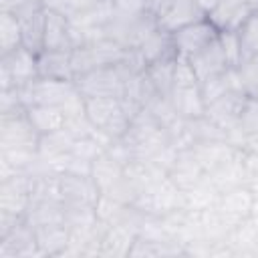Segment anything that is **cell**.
<instances>
[{
  "mask_svg": "<svg viewBox=\"0 0 258 258\" xmlns=\"http://www.w3.org/2000/svg\"><path fill=\"white\" fill-rule=\"evenodd\" d=\"M85 115L97 131L113 141L121 139L131 127V117L117 97H85Z\"/></svg>",
  "mask_w": 258,
  "mask_h": 258,
  "instance_id": "obj_1",
  "label": "cell"
},
{
  "mask_svg": "<svg viewBox=\"0 0 258 258\" xmlns=\"http://www.w3.org/2000/svg\"><path fill=\"white\" fill-rule=\"evenodd\" d=\"M129 75L121 64L97 67L75 79V85L83 97H117L125 95V85Z\"/></svg>",
  "mask_w": 258,
  "mask_h": 258,
  "instance_id": "obj_2",
  "label": "cell"
},
{
  "mask_svg": "<svg viewBox=\"0 0 258 258\" xmlns=\"http://www.w3.org/2000/svg\"><path fill=\"white\" fill-rule=\"evenodd\" d=\"M16 91H18L24 107H30V105L62 107L79 89H77L75 81H54V79L36 77L34 81H30L22 87H16Z\"/></svg>",
  "mask_w": 258,
  "mask_h": 258,
  "instance_id": "obj_3",
  "label": "cell"
},
{
  "mask_svg": "<svg viewBox=\"0 0 258 258\" xmlns=\"http://www.w3.org/2000/svg\"><path fill=\"white\" fill-rule=\"evenodd\" d=\"M40 133L30 123L26 109L0 115V149L38 151Z\"/></svg>",
  "mask_w": 258,
  "mask_h": 258,
  "instance_id": "obj_4",
  "label": "cell"
},
{
  "mask_svg": "<svg viewBox=\"0 0 258 258\" xmlns=\"http://www.w3.org/2000/svg\"><path fill=\"white\" fill-rule=\"evenodd\" d=\"M38 77V54L24 46L0 56V89L22 87Z\"/></svg>",
  "mask_w": 258,
  "mask_h": 258,
  "instance_id": "obj_5",
  "label": "cell"
},
{
  "mask_svg": "<svg viewBox=\"0 0 258 258\" xmlns=\"http://www.w3.org/2000/svg\"><path fill=\"white\" fill-rule=\"evenodd\" d=\"M20 22L22 32V46L28 48L34 54H40L44 50V24H46V6L42 0H30L14 10Z\"/></svg>",
  "mask_w": 258,
  "mask_h": 258,
  "instance_id": "obj_6",
  "label": "cell"
},
{
  "mask_svg": "<svg viewBox=\"0 0 258 258\" xmlns=\"http://www.w3.org/2000/svg\"><path fill=\"white\" fill-rule=\"evenodd\" d=\"M171 36H173V44H175L177 56L189 58V56L198 54L200 50H204L208 44H212L220 36V30L206 16L202 20H196V22L175 30Z\"/></svg>",
  "mask_w": 258,
  "mask_h": 258,
  "instance_id": "obj_7",
  "label": "cell"
},
{
  "mask_svg": "<svg viewBox=\"0 0 258 258\" xmlns=\"http://www.w3.org/2000/svg\"><path fill=\"white\" fill-rule=\"evenodd\" d=\"M153 16H155L157 28L173 34L175 30L206 18L208 14L200 8L196 0H163Z\"/></svg>",
  "mask_w": 258,
  "mask_h": 258,
  "instance_id": "obj_8",
  "label": "cell"
},
{
  "mask_svg": "<svg viewBox=\"0 0 258 258\" xmlns=\"http://www.w3.org/2000/svg\"><path fill=\"white\" fill-rule=\"evenodd\" d=\"M246 101H248V97H246L244 91H232V93L208 103L204 115L228 133L230 129L238 127V121H240V115L244 111Z\"/></svg>",
  "mask_w": 258,
  "mask_h": 258,
  "instance_id": "obj_9",
  "label": "cell"
},
{
  "mask_svg": "<svg viewBox=\"0 0 258 258\" xmlns=\"http://www.w3.org/2000/svg\"><path fill=\"white\" fill-rule=\"evenodd\" d=\"M58 185H60V196L64 204H83V206H95L101 187L93 179V175H83V173H58Z\"/></svg>",
  "mask_w": 258,
  "mask_h": 258,
  "instance_id": "obj_10",
  "label": "cell"
},
{
  "mask_svg": "<svg viewBox=\"0 0 258 258\" xmlns=\"http://www.w3.org/2000/svg\"><path fill=\"white\" fill-rule=\"evenodd\" d=\"M252 202H254V191L248 185L242 183V185H236V187H230V189L222 191L220 198H218L216 210L234 228L242 220L250 218Z\"/></svg>",
  "mask_w": 258,
  "mask_h": 258,
  "instance_id": "obj_11",
  "label": "cell"
},
{
  "mask_svg": "<svg viewBox=\"0 0 258 258\" xmlns=\"http://www.w3.org/2000/svg\"><path fill=\"white\" fill-rule=\"evenodd\" d=\"M252 12L256 10L248 0H220L208 12V18L220 32H236Z\"/></svg>",
  "mask_w": 258,
  "mask_h": 258,
  "instance_id": "obj_12",
  "label": "cell"
},
{
  "mask_svg": "<svg viewBox=\"0 0 258 258\" xmlns=\"http://www.w3.org/2000/svg\"><path fill=\"white\" fill-rule=\"evenodd\" d=\"M187 60H189V64H191V69H194V73H196L200 83H204V81H208V79L232 69V64H230V60L226 56V50H224V46L220 42V36L212 44H208L204 50H200L198 54L189 56Z\"/></svg>",
  "mask_w": 258,
  "mask_h": 258,
  "instance_id": "obj_13",
  "label": "cell"
},
{
  "mask_svg": "<svg viewBox=\"0 0 258 258\" xmlns=\"http://www.w3.org/2000/svg\"><path fill=\"white\" fill-rule=\"evenodd\" d=\"M32 254L40 256V250L36 244V232L26 220L20 222L12 232L0 238L2 258H22V256H32Z\"/></svg>",
  "mask_w": 258,
  "mask_h": 258,
  "instance_id": "obj_14",
  "label": "cell"
},
{
  "mask_svg": "<svg viewBox=\"0 0 258 258\" xmlns=\"http://www.w3.org/2000/svg\"><path fill=\"white\" fill-rule=\"evenodd\" d=\"M73 24L71 18L58 10L46 8V24H44V50H73Z\"/></svg>",
  "mask_w": 258,
  "mask_h": 258,
  "instance_id": "obj_15",
  "label": "cell"
},
{
  "mask_svg": "<svg viewBox=\"0 0 258 258\" xmlns=\"http://www.w3.org/2000/svg\"><path fill=\"white\" fill-rule=\"evenodd\" d=\"M167 177L181 191H187L206 177V169L200 165V161L196 159L191 149H179L169 171H167Z\"/></svg>",
  "mask_w": 258,
  "mask_h": 258,
  "instance_id": "obj_16",
  "label": "cell"
},
{
  "mask_svg": "<svg viewBox=\"0 0 258 258\" xmlns=\"http://www.w3.org/2000/svg\"><path fill=\"white\" fill-rule=\"evenodd\" d=\"M38 77L54 81H75L71 50H42L38 54Z\"/></svg>",
  "mask_w": 258,
  "mask_h": 258,
  "instance_id": "obj_17",
  "label": "cell"
},
{
  "mask_svg": "<svg viewBox=\"0 0 258 258\" xmlns=\"http://www.w3.org/2000/svg\"><path fill=\"white\" fill-rule=\"evenodd\" d=\"M137 238V232L125 224H111L107 226L103 240H101V254L103 256H129L131 246Z\"/></svg>",
  "mask_w": 258,
  "mask_h": 258,
  "instance_id": "obj_18",
  "label": "cell"
},
{
  "mask_svg": "<svg viewBox=\"0 0 258 258\" xmlns=\"http://www.w3.org/2000/svg\"><path fill=\"white\" fill-rule=\"evenodd\" d=\"M139 52L143 54L147 64L159 62V60H167V58H175V44H173V36L161 28H155L139 46Z\"/></svg>",
  "mask_w": 258,
  "mask_h": 258,
  "instance_id": "obj_19",
  "label": "cell"
},
{
  "mask_svg": "<svg viewBox=\"0 0 258 258\" xmlns=\"http://www.w3.org/2000/svg\"><path fill=\"white\" fill-rule=\"evenodd\" d=\"M34 232H36V244H38L40 256L64 254L69 240H71V230L64 224L38 226V228H34Z\"/></svg>",
  "mask_w": 258,
  "mask_h": 258,
  "instance_id": "obj_20",
  "label": "cell"
},
{
  "mask_svg": "<svg viewBox=\"0 0 258 258\" xmlns=\"http://www.w3.org/2000/svg\"><path fill=\"white\" fill-rule=\"evenodd\" d=\"M169 101L181 119H196L206 113V103L202 99L200 87H179L171 89Z\"/></svg>",
  "mask_w": 258,
  "mask_h": 258,
  "instance_id": "obj_21",
  "label": "cell"
},
{
  "mask_svg": "<svg viewBox=\"0 0 258 258\" xmlns=\"http://www.w3.org/2000/svg\"><path fill=\"white\" fill-rule=\"evenodd\" d=\"M232 91H244L236 67H232V69H228V71H224V73L200 83V93H202V99H204L206 105L216 101V99H220V97H224V95H228V93H232Z\"/></svg>",
  "mask_w": 258,
  "mask_h": 258,
  "instance_id": "obj_22",
  "label": "cell"
},
{
  "mask_svg": "<svg viewBox=\"0 0 258 258\" xmlns=\"http://www.w3.org/2000/svg\"><path fill=\"white\" fill-rule=\"evenodd\" d=\"M26 115L40 135L58 131L67 125V117L56 105H30L26 107Z\"/></svg>",
  "mask_w": 258,
  "mask_h": 258,
  "instance_id": "obj_23",
  "label": "cell"
},
{
  "mask_svg": "<svg viewBox=\"0 0 258 258\" xmlns=\"http://www.w3.org/2000/svg\"><path fill=\"white\" fill-rule=\"evenodd\" d=\"M22 46L20 22L14 12L0 10V56Z\"/></svg>",
  "mask_w": 258,
  "mask_h": 258,
  "instance_id": "obj_24",
  "label": "cell"
},
{
  "mask_svg": "<svg viewBox=\"0 0 258 258\" xmlns=\"http://www.w3.org/2000/svg\"><path fill=\"white\" fill-rule=\"evenodd\" d=\"M240 42V62L258 56V10L252 12L246 22L236 30Z\"/></svg>",
  "mask_w": 258,
  "mask_h": 258,
  "instance_id": "obj_25",
  "label": "cell"
},
{
  "mask_svg": "<svg viewBox=\"0 0 258 258\" xmlns=\"http://www.w3.org/2000/svg\"><path fill=\"white\" fill-rule=\"evenodd\" d=\"M236 69H238L240 83H242V89H244L246 97L258 101V56L240 62Z\"/></svg>",
  "mask_w": 258,
  "mask_h": 258,
  "instance_id": "obj_26",
  "label": "cell"
},
{
  "mask_svg": "<svg viewBox=\"0 0 258 258\" xmlns=\"http://www.w3.org/2000/svg\"><path fill=\"white\" fill-rule=\"evenodd\" d=\"M46 8H52V10H58L62 14H67L69 18L87 10L89 6H93L97 0H42Z\"/></svg>",
  "mask_w": 258,
  "mask_h": 258,
  "instance_id": "obj_27",
  "label": "cell"
},
{
  "mask_svg": "<svg viewBox=\"0 0 258 258\" xmlns=\"http://www.w3.org/2000/svg\"><path fill=\"white\" fill-rule=\"evenodd\" d=\"M220 42L226 50V56L230 60L232 67L240 64V42H238V34L236 32H220Z\"/></svg>",
  "mask_w": 258,
  "mask_h": 258,
  "instance_id": "obj_28",
  "label": "cell"
},
{
  "mask_svg": "<svg viewBox=\"0 0 258 258\" xmlns=\"http://www.w3.org/2000/svg\"><path fill=\"white\" fill-rule=\"evenodd\" d=\"M111 2H113V8H115L117 14L133 16V14H143V12H147L145 0H111Z\"/></svg>",
  "mask_w": 258,
  "mask_h": 258,
  "instance_id": "obj_29",
  "label": "cell"
},
{
  "mask_svg": "<svg viewBox=\"0 0 258 258\" xmlns=\"http://www.w3.org/2000/svg\"><path fill=\"white\" fill-rule=\"evenodd\" d=\"M240 151H244V153H258V131L244 135V139L240 143Z\"/></svg>",
  "mask_w": 258,
  "mask_h": 258,
  "instance_id": "obj_30",
  "label": "cell"
},
{
  "mask_svg": "<svg viewBox=\"0 0 258 258\" xmlns=\"http://www.w3.org/2000/svg\"><path fill=\"white\" fill-rule=\"evenodd\" d=\"M26 2H30V0H0V6H2L0 10H14Z\"/></svg>",
  "mask_w": 258,
  "mask_h": 258,
  "instance_id": "obj_31",
  "label": "cell"
},
{
  "mask_svg": "<svg viewBox=\"0 0 258 258\" xmlns=\"http://www.w3.org/2000/svg\"><path fill=\"white\" fill-rule=\"evenodd\" d=\"M196 2H198V4H200V8H202V10L208 14V12H210V10H212V8H214V6H216L220 0H196Z\"/></svg>",
  "mask_w": 258,
  "mask_h": 258,
  "instance_id": "obj_32",
  "label": "cell"
},
{
  "mask_svg": "<svg viewBox=\"0 0 258 258\" xmlns=\"http://www.w3.org/2000/svg\"><path fill=\"white\" fill-rule=\"evenodd\" d=\"M163 0H145V6H147V12H151V14H155V10L159 8V4H161Z\"/></svg>",
  "mask_w": 258,
  "mask_h": 258,
  "instance_id": "obj_33",
  "label": "cell"
}]
</instances>
